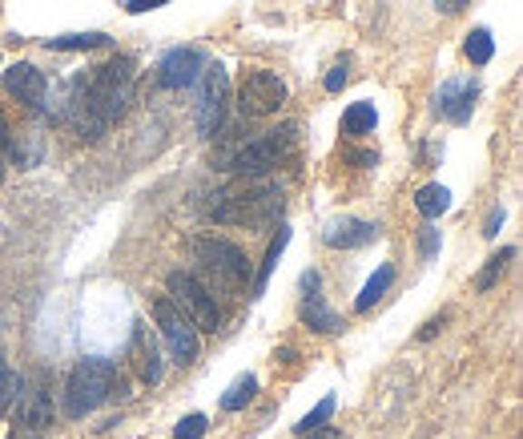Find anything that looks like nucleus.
Returning <instances> with one entry per match:
<instances>
[{
	"label": "nucleus",
	"instance_id": "obj_1",
	"mask_svg": "<svg viewBox=\"0 0 523 439\" xmlns=\"http://www.w3.org/2000/svg\"><path fill=\"white\" fill-rule=\"evenodd\" d=\"M129 101H133V61L117 57V61L97 65L89 77L73 81V93H69V101H64V117L73 121V129H77L81 137L97 142L129 109Z\"/></svg>",
	"mask_w": 523,
	"mask_h": 439
},
{
	"label": "nucleus",
	"instance_id": "obj_2",
	"mask_svg": "<svg viewBox=\"0 0 523 439\" xmlns=\"http://www.w3.org/2000/svg\"><path fill=\"white\" fill-rule=\"evenodd\" d=\"M282 210V190L262 182L233 185V190H218L213 202L205 205V218L222 222V226H266Z\"/></svg>",
	"mask_w": 523,
	"mask_h": 439
},
{
	"label": "nucleus",
	"instance_id": "obj_3",
	"mask_svg": "<svg viewBox=\"0 0 523 439\" xmlns=\"http://www.w3.org/2000/svg\"><path fill=\"white\" fill-rule=\"evenodd\" d=\"M125 395V379H121L113 359H85L73 367L69 383H64V415L85 419L89 411H97L109 399Z\"/></svg>",
	"mask_w": 523,
	"mask_h": 439
},
{
	"label": "nucleus",
	"instance_id": "obj_4",
	"mask_svg": "<svg viewBox=\"0 0 523 439\" xmlns=\"http://www.w3.org/2000/svg\"><path fill=\"white\" fill-rule=\"evenodd\" d=\"M291 149H294V125H282V129H266L262 137H250V142L222 149L213 157V165L218 170H233V174H266L282 157H291Z\"/></svg>",
	"mask_w": 523,
	"mask_h": 439
},
{
	"label": "nucleus",
	"instance_id": "obj_5",
	"mask_svg": "<svg viewBox=\"0 0 523 439\" xmlns=\"http://www.w3.org/2000/svg\"><path fill=\"white\" fill-rule=\"evenodd\" d=\"M190 254L205 274L213 278V286L222 291H242L250 278V263H246V250L230 238H213V234H198L190 242Z\"/></svg>",
	"mask_w": 523,
	"mask_h": 439
},
{
	"label": "nucleus",
	"instance_id": "obj_6",
	"mask_svg": "<svg viewBox=\"0 0 523 439\" xmlns=\"http://www.w3.org/2000/svg\"><path fill=\"white\" fill-rule=\"evenodd\" d=\"M149 311H153V323H157V331H162V339H165V347H170L173 354V363H193L202 354V331L193 326V319L182 311V306L173 303L170 294H157L153 303H149Z\"/></svg>",
	"mask_w": 523,
	"mask_h": 439
},
{
	"label": "nucleus",
	"instance_id": "obj_7",
	"mask_svg": "<svg viewBox=\"0 0 523 439\" xmlns=\"http://www.w3.org/2000/svg\"><path fill=\"white\" fill-rule=\"evenodd\" d=\"M165 286H170V298L177 306H182L185 314L193 319V326L198 331H218V323H222V311H218V303H213V294H210V286L198 283L193 274H185V270H173L170 278H165Z\"/></svg>",
	"mask_w": 523,
	"mask_h": 439
},
{
	"label": "nucleus",
	"instance_id": "obj_8",
	"mask_svg": "<svg viewBox=\"0 0 523 439\" xmlns=\"http://www.w3.org/2000/svg\"><path fill=\"white\" fill-rule=\"evenodd\" d=\"M226 109H230V73L226 65H205L202 73V93H198V134L202 137H213L226 121Z\"/></svg>",
	"mask_w": 523,
	"mask_h": 439
},
{
	"label": "nucleus",
	"instance_id": "obj_9",
	"mask_svg": "<svg viewBox=\"0 0 523 439\" xmlns=\"http://www.w3.org/2000/svg\"><path fill=\"white\" fill-rule=\"evenodd\" d=\"M286 105V85L278 73L270 69H250L242 77V89H238V109L246 117H270Z\"/></svg>",
	"mask_w": 523,
	"mask_h": 439
},
{
	"label": "nucleus",
	"instance_id": "obj_10",
	"mask_svg": "<svg viewBox=\"0 0 523 439\" xmlns=\"http://www.w3.org/2000/svg\"><path fill=\"white\" fill-rule=\"evenodd\" d=\"M53 427V399L44 383H33L29 391H21V407L13 419V439H41Z\"/></svg>",
	"mask_w": 523,
	"mask_h": 439
},
{
	"label": "nucleus",
	"instance_id": "obj_11",
	"mask_svg": "<svg viewBox=\"0 0 523 439\" xmlns=\"http://www.w3.org/2000/svg\"><path fill=\"white\" fill-rule=\"evenodd\" d=\"M205 53L198 49V45H177V49H170L162 61H157V85L162 89H190L193 81L205 73Z\"/></svg>",
	"mask_w": 523,
	"mask_h": 439
},
{
	"label": "nucleus",
	"instance_id": "obj_12",
	"mask_svg": "<svg viewBox=\"0 0 523 439\" xmlns=\"http://www.w3.org/2000/svg\"><path fill=\"white\" fill-rule=\"evenodd\" d=\"M129 367L133 375L145 383V387H157L165 379V359H162V347L157 339L149 334L145 323H133V339H129Z\"/></svg>",
	"mask_w": 523,
	"mask_h": 439
},
{
	"label": "nucleus",
	"instance_id": "obj_13",
	"mask_svg": "<svg viewBox=\"0 0 523 439\" xmlns=\"http://www.w3.org/2000/svg\"><path fill=\"white\" fill-rule=\"evenodd\" d=\"M475 97H479L475 81H447V85L435 93V114L447 117L451 125H463V121H471Z\"/></svg>",
	"mask_w": 523,
	"mask_h": 439
},
{
	"label": "nucleus",
	"instance_id": "obj_14",
	"mask_svg": "<svg viewBox=\"0 0 523 439\" xmlns=\"http://www.w3.org/2000/svg\"><path fill=\"white\" fill-rule=\"evenodd\" d=\"M319 270H306L302 274V291H306V303H302V323L311 326V331H319V334H334V331H342V319L331 311V306L322 303V294H319Z\"/></svg>",
	"mask_w": 523,
	"mask_h": 439
},
{
	"label": "nucleus",
	"instance_id": "obj_15",
	"mask_svg": "<svg viewBox=\"0 0 523 439\" xmlns=\"http://www.w3.org/2000/svg\"><path fill=\"white\" fill-rule=\"evenodd\" d=\"M382 234L379 222H362V218H334L331 226L322 230V242L334 250H359V246H370Z\"/></svg>",
	"mask_w": 523,
	"mask_h": 439
},
{
	"label": "nucleus",
	"instance_id": "obj_16",
	"mask_svg": "<svg viewBox=\"0 0 523 439\" xmlns=\"http://www.w3.org/2000/svg\"><path fill=\"white\" fill-rule=\"evenodd\" d=\"M5 89L13 93V97L21 101V105H29V109H41L44 93H49V81H44V73L36 69V65L21 61V65H13V69L5 73Z\"/></svg>",
	"mask_w": 523,
	"mask_h": 439
},
{
	"label": "nucleus",
	"instance_id": "obj_17",
	"mask_svg": "<svg viewBox=\"0 0 523 439\" xmlns=\"http://www.w3.org/2000/svg\"><path fill=\"white\" fill-rule=\"evenodd\" d=\"M390 283H395V266H390V263H382V266L375 270V274L367 278V286H362V294L354 298V311H359V314H367L370 306H375L379 298L390 291Z\"/></svg>",
	"mask_w": 523,
	"mask_h": 439
},
{
	"label": "nucleus",
	"instance_id": "obj_18",
	"mask_svg": "<svg viewBox=\"0 0 523 439\" xmlns=\"http://www.w3.org/2000/svg\"><path fill=\"white\" fill-rule=\"evenodd\" d=\"M375 125H379V114L370 101H354L347 114H342V134L347 137H367L375 134Z\"/></svg>",
	"mask_w": 523,
	"mask_h": 439
},
{
	"label": "nucleus",
	"instance_id": "obj_19",
	"mask_svg": "<svg viewBox=\"0 0 523 439\" xmlns=\"http://www.w3.org/2000/svg\"><path fill=\"white\" fill-rule=\"evenodd\" d=\"M415 205H419V214H423L427 222H435L439 214L451 210V190H447V185H439V182H431V185H423V190L415 194Z\"/></svg>",
	"mask_w": 523,
	"mask_h": 439
},
{
	"label": "nucleus",
	"instance_id": "obj_20",
	"mask_svg": "<svg viewBox=\"0 0 523 439\" xmlns=\"http://www.w3.org/2000/svg\"><path fill=\"white\" fill-rule=\"evenodd\" d=\"M109 36L105 33H64V36H49V49L57 53H81V49H105Z\"/></svg>",
	"mask_w": 523,
	"mask_h": 439
},
{
	"label": "nucleus",
	"instance_id": "obj_21",
	"mask_svg": "<svg viewBox=\"0 0 523 439\" xmlns=\"http://www.w3.org/2000/svg\"><path fill=\"white\" fill-rule=\"evenodd\" d=\"M291 246V226H278V238L270 242V250H266V263H262L258 270V283H254V294L266 291V283H270V274H274V266H278V258H282V250Z\"/></svg>",
	"mask_w": 523,
	"mask_h": 439
},
{
	"label": "nucleus",
	"instance_id": "obj_22",
	"mask_svg": "<svg viewBox=\"0 0 523 439\" xmlns=\"http://www.w3.org/2000/svg\"><path fill=\"white\" fill-rule=\"evenodd\" d=\"M254 395H258V379H254V375L233 379V387L226 391V395H222V411H242Z\"/></svg>",
	"mask_w": 523,
	"mask_h": 439
},
{
	"label": "nucleus",
	"instance_id": "obj_23",
	"mask_svg": "<svg viewBox=\"0 0 523 439\" xmlns=\"http://www.w3.org/2000/svg\"><path fill=\"white\" fill-rule=\"evenodd\" d=\"M463 53H467V61H471V65H488V61L495 57V41H491V33H488V29L467 33Z\"/></svg>",
	"mask_w": 523,
	"mask_h": 439
},
{
	"label": "nucleus",
	"instance_id": "obj_24",
	"mask_svg": "<svg viewBox=\"0 0 523 439\" xmlns=\"http://www.w3.org/2000/svg\"><path fill=\"white\" fill-rule=\"evenodd\" d=\"M21 387H25V379L16 375V371L5 363V354H0V415L13 407V399L21 395Z\"/></svg>",
	"mask_w": 523,
	"mask_h": 439
},
{
	"label": "nucleus",
	"instance_id": "obj_25",
	"mask_svg": "<svg viewBox=\"0 0 523 439\" xmlns=\"http://www.w3.org/2000/svg\"><path fill=\"white\" fill-rule=\"evenodd\" d=\"M511 258H516V250H511V246H503L499 254H491V258H488V270H483V274H479V283H475V286H479V291H491V286L499 283V274H503V270H508Z\"/></svg>",
	"mask_w": 523,
	"mask_h": 439
},
{
	"label": "nucleus",
	"instance_id": "obj_26",
	"mask_svg": "<svg viewBox=\"0 0 523 439\" xmlns=\"http://www.w3.org/2000/svg\"><path fill=\"white\" fill-rule=\"evenodd\" d=\"M331 415H334V395H326V399H322V404L314 407V411H306V415H302V424H298L294 432H298V435L314 432V427H322V424H326V419H331Z\"/></svg>",
	"mask_w": 523,
	"mask_h": 439
},
{
	"label": "nucleus",
	"instance_id": "obj_27",
	"mask_svg": "<svg viewBox=\"0 0 523 439\" xmlns=\"http://www.w3.org/2000/svg\"><path fill=\"white\" fill-rule=\"evenodd\" d=\"M205 427H210V419H205V415H185L182 424L173 427V439H202Z\"/></svg>",
	"mask_w": 523,
	"mask_h": 439
},
{
	"label": "nucleus",
	"instance_id": "obj_28",
	"mask_svg": "<svg viewBox=\"0 0 523 439\" xmlns=\"http://www.w3.org/2000/svg\"><path fill=\"white\" fill-rule=\"evenodd\" d=\"M419 254H423V258H435L439 254V230L435 226L419 230Z\"/></svg>",
	"mask_w": 523,
	"mask_h": 439
},
{
	"label": "nucleus",
	"instance_id": "obj_29",
	"mask_svg": "<svg viewBox=\"0 0 523 439\" xmlns=\"http://www.w3.org/2000/svg\"><path fill=\"white\" fill-rule=\"evenodd\" d=\"M350 81V73H347V61H339L331 73H326V93H342V85Z\"/></svg>",
	"mask_w": 523,
	"mask_h": 439
},
{
	"label": "nucleus",
	"instance_id": "obj_30",
	"mask_svg": "<svg viewBox=\"0 0 523 439\" xmlns=\"http://www.w3.org/2000/svg\"><path fill=\"white\" fill-rule=\"evenodd\" d=\"M162 5H170V0H129V13L133 16H142V13H153V8H162Z\"/></svg>",
	"mask_w": 523,
	"mask_h": 439
},
{
	"label": "nucleus",
	"instance_id": "obj_31",
	"mask_svg": "<svg viewBox=\"0 0 523 439\" xmlns=\"http://www.w3.org/2000/svg\"><path fill=\"white\" fill-rule=\"evenodd\" d=\"M499 226H503V205H495V210L488 214V226H483V234L495 238V234H499Z\"/></svg>",
	"mask_w": 523,
	"mask_h": 439
},
{
	"label": "nucleus",
	"instance_id": "obj_32",
	"mask_svg": "<svg viewBox=\"0 0 523 439\" xmlns=\"http://www.w3.org/2000/svg\"><path fill=\"white\" fill-rule=\"evenodd\" d=\"M471 5V0H435V8L439 13H447V16H455V13H463V8Z\"/></svg>",
	"mask_w": 523,
	"mask_h": 439
},
{
	"label": "nucleus",
	"instance_id": "obj_33",
	"mask_svg": "<svg viewBox=\"0 0 523 439\" xmlns=\"http://www.w3.org/2000/svg\"><path fill=\"white\" fill-rule=\"evenodd\" d=\"M306 435H311V439H339V427H314V432H306Z\"/></svg>",
	"mask_w": 523,
	"mask_h": 439
},
{
	"label": "nucleus",
	"instance_id": "obj_34",
	"mask_svg": "<svg viewBox=\"0 0 523 439\" xmlns=\"http://www.w3.org/2000/svg\"><path fill=\"white\" fill-rule=\"evenodd\" d=\"M435 331H443V319H431V323H427V326H423V331H419V339H423V343H427V339H431V334H435Z\"/></svg>",
	"mask_w": 523,
	"mask_h": 439
},
{
	"label": "nucleus",
	"instance_id": "obj_35",
	"mask_svg": "<svg viewBox=\"0 0 523 439\" xmlns=\"http://www.w3.org/2000/svg\"><path fill=\"white\" fill-rule=\"evenodd\" d=\"M0 182H5V149H0Z\"/></svg>",
	"mask_w": 523,
	"mask_h": 439
}]
</instances>
